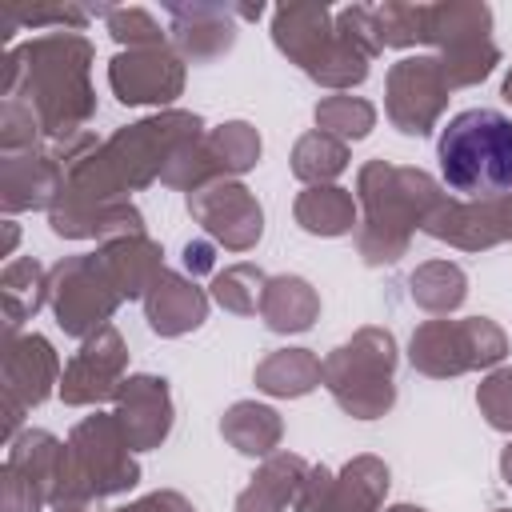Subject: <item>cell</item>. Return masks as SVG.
<instances>
[{"label":"cell","instance_id":"cell-1","mask_svg":"<svg viewBox=\"0 0 512 512\" xmlns=\"http://www.w3.org/2000/svg\"><path fill=\"white\" fill-rule=\"evenodd\" d=\"M444 184L464 200H496L512 192V120L496 108H468L448 120L436 140Z\"/></svg>","mask_w":512,"mask_h":512}]
</instances>
